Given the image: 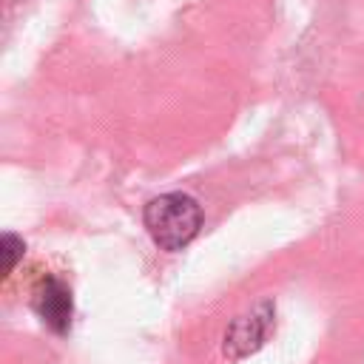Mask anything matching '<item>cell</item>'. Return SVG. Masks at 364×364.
<instances>
[{
    "label": "cell",
    "instance_id": "4",
    "mask_svg": "<svg viewBox=\"0 0 364 364\" xmlns=\"http://www.w3.org/2000/svg\"><path fill=\"white\" fill-rule=\"evenodd\" d=\"M26 253L23 239H17L14 233H3V276H9L17 267V259Z\"/></svg>",
    "mask_w": 364,
    "mask_h": 364
},
{
    "label": "cell",
    "instance_id": "3",
    "mask_svg": "<svg viewBox=\"0 0 364 364\" xmlns=\"http://www.w3.org/2000/svg\"><path fill=\"white\" fill-rule=\"evenodd\" d=\"M34 310L46 327H51L54 333H65L71 327V313H74L68 284L57 276H46L34 290Z\"/></svg>",
    "mask_w": 364,
    "mask_h": 364
},
{
    "label": "cell",
    "instance_id": "1",
    "mask_svg": "<svg viewBox=\"0 0 364 364\" xmlns=\"http://www.w3.org/2000/svg\"><path fill=\"white\" fill-rule=\"evenodd\" d=\"M142 222L162 250H182L202 228V208L193 196L173 191L154 196L142 210Z\"/></svg>",
    "mask_w": 364,
    "mask_h": 364
},
{
    "label": "cell",
    "instance_id": "2",
    "mask_svg": "<svg viewBox=\"0 0 364 364\" xmlns=\"http://www.w3.org/2000/svg\"><path fill=\"white\" fill-rule=\"evenodd\" d=\"M273 313H276L273 301H259L250 313L233 318V324L225 333V355L239 361V358L256 353L273 330Z\"/></svg>",
    "mask_w": 364,
    "mask_h": 364
}]
</instances>
